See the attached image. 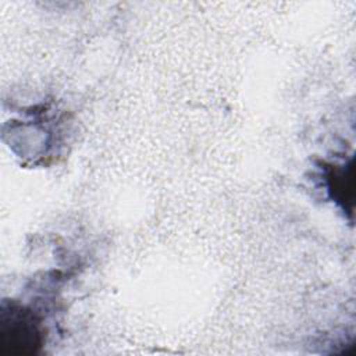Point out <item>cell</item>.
<instances>
[{
  "instance_id": "6da1fadb",
  "label": "cell",
  "mask_w": 356,
  "mask_h": 356,
  "mask_svg": "<svg viewBox=\"0 0 356 356\" xmlns=\"http://www.w3.org/2000/svg\"><path fill=\"white\" fill-rule=\"evenodd\" d=\"M0 343L10 353H35L42 345L39 318L22 306H3L0 313Z\"/></svg>"
}]
</instances>
